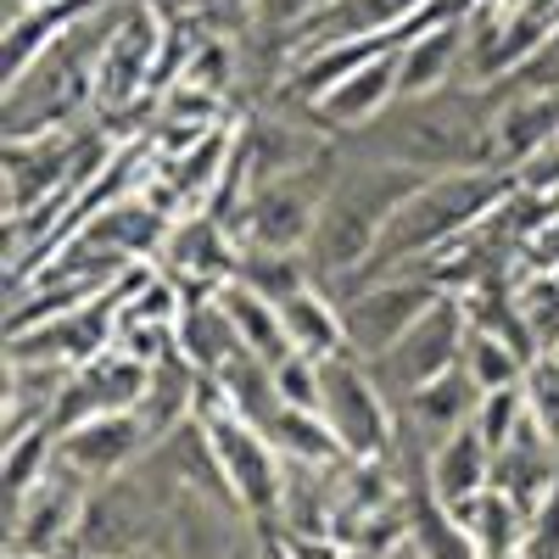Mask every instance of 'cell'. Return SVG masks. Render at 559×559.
Wrapping results in <instances>:
<instances>
[{"instance_id": "cell-1", "label": "cell", "mask_w": 559, "mask_h": 559, "mask_svg": "<svg viewBox=\"0 0 559 559\" xmlns=\"http://www.w3.org/2000/svg\"><path fill=\"white\" fill-rule=\"evenodd\" d=\"M492 118L498 96L476 84H448L437 96H403L386 118H376L364 134L342 146L376 152L386 163H403L414 174H459V168H498L492 163Z\"/></svg>"}, {"instance_id": "cell-2", "label": "cell", "mask_w": 559, "mask_h": 559, "mask_svg": "<svg viewBox=\"0 0 559 559\" xmlns=\"http://www.w3.org/2000/svg\"><path fill=\"white\" fill-rule=\"evenodd\" d=\"M426 185V174H414L403 163H386L376 152H347L336 157V179L331 197H324L319 229L308 241V263L319 274V286H336V280H353L369 258H376L386 224L397 218V207Z\"/></svg>"}, {"instance_id": "cell-3", "label": "cell", "mask_w": 559, "mask_h": 559, "mask_svg": "<svg viewBox=\"0 0 559 559\" xmlns=\"http://www.w3.org/2000/svg\"><path fill=\"white\" fill-rule=\"evenodd\" d=\"M515 197V174L503 168H459V174H431L419 191L397 207V218L386 224V236L353 280L369 274H397V269H419L431 263L448 241H459L464 229H476L487 213H498Z\"/></svg>"}, {"instance_id": "cell-4", "label": "cell", "mask_w": 559, "mask_h": 559, "mask_svg": "<svg viewBox=\"0 0 559 559\" xmlns=\"http://www.w3.org/2000/svg\"><path fill=\"white\" fill-rule=\"evenodd\" d=\"M197 419H202V431L218 453V471H224L229 492H236V503L258 526H274L280 521V492H286V459H280V448L269 442V431H258L252 419H241L218 397L213 381H202Z\"/></svg>"}, {"instance_id": "cell-5", "label": "cell", "mask_w": 559, "mask_h": 559, "mask_svg": "<svg viewBox=\"0 0 559 559\" xmlns=\"http://www.w3.org/2000/svg\"><path fill=\"white\" fill-rule=\"evenodd\" d=\"M336 157L342 146L302 168V174H286V179H269L258 191L241 197V207L229 213V229H236L241 247H269V252H308L313 229H319V213H324V197H331V179H336Z\"/></svg>"}, {"instance_id": "cell-6", "label": "cell", "mask_w": 559, "mask_h": 559, "mask_svg": "<svg viewBox=\"0 0 559 559\" xmlns=\"http://www.w3.org/2000/svg\"><path fill=\"white\" fill-rule=\"evenodd\" d=\"M342 308V324H347V353L353 358H381L386 347L403 342V331L426 313L437 292L419 269H397V274H369V280H336V286H324Z\"/></svg>"}, {"instance_id": "cell-7", "label": "cell", "mask_w": 559, "mask_h": 559, "mask_svg": "<svg viewBox=\"0 0 559 559\" xmlns=\"http://www.w3.org/2000/svg\"><path fill=\"white\" fill-rule=\"evenodd\" d=\"M319 414L336 431L342 453L353 464L364 459H392L397 448V408L381 392V381L369 376V364L353 353H336L319 364Z\"/></svg>"}, {"instance_id": "cell-8", "label": "cell", "mask_w": 559, "mask_h": 559, "mask_svg": "<svg viewBox=\"0 0 559 559\" xmlns=\"http://www.w3.org/2000/svg\"><path fill=\"white\" fill-rule=\"evenodd\" d=\"M464 336H471V308H464V297H437V302L403 331L397 347H386L381 358H369V376L381 381V392H386L392 408H397L408 392L453 376L459 358H464Z\"/></svg>"}, {"instance_id": "cell-9", "label": "cell", "mask_w": 559, "mask_h": 559, "mask_svg": "<svg viewBox=\"0 0 559 559\" xmlns=\"http://www.w3.org/2000/svg\"><path fill=\"white\" fill-rule=\"evenodd\" d=\"M90 503V481H79L68 464L51 459V471L34 492H23L17 503H7V559H68L79 521Z\"/></svg>"}, {"instance_id": "cell-10", "label": "cell", "mask_w": 559, "mask_h": 559, "mask_svg": "<svg viewBox=\"0 0 559 559\" xmlns=\"http://www.w3.org/2000/svg\"><path fill=\"white\" fill-rule=\"evenodd\" d=\"M118 308H123V280H118L107 297H96V302L45 319V324H34V331L7 336V358H12V364L84 369L90 358H102V353L118 342Z\"/></svg>"}, {"instance_id": "cell-11", "label": "cell", "mask_w": 559, "mask_h": 559, "mask_svg": "<svg viewBox=\"0 0 559 559\" xmlns=\"http://www.w3.org/2000/svg\"><path fill=\"white\" fill-rule=\"evenodd\" d=\"M146 386H152V364H140L123 347H107L102 358H90L84 369H73V376H68L51 426L57 431H73V426H84V419L134 414L140 403H146Z\"/></svg>"}, {"instance_id": "cell-12", "label": "cell", "mask_w": 559, "mask_h": 559, "mask_svg": "<svg viewBox=\"0 0 559 559\" xmlns=\"http://www.w3.org/2000/svg\"><path fill=\"white\" fill-rule=\"evenodd\" d=\"M236 263H241V241L229 229L224 213H185L174 218V236L157 258L163 274H174L191 297H213L224 280H236Z\"/></svg>"}, {"instance_id": "cell-13", "label": "cell", "mask_w": 559, "mask_h": 559, "mask_svg": "<svg viewBox=\"0 0 559 559\" xmlns=\"http://www.w3.org/2000/svg\"><path fill=\"white\" fill-rule=\"evenodd\" d=\"M152 426L134 414H107V419H84V426L73 431H57V464H68V471L90 487H102V481H118L129 476L140 459L152 453Z\"/></svg>"}, {"instance_id": "cell-14", "label": "cell", "mask_w": 559, "mask_h": 559, "mask_svg": "<svg viewBox=\"0 0 559 559\" xmlns=\"http://www.w3.org/2000/svg\"><path fill=\"white\" fill-rule=\"evenodd\" d=\"M397 51H403V45H397ZM397 51H386V57H376V62L353 68L347 79H336V84L308 107L313 123L331 134V140H353V134H364L376 118H386L392 102H397Z\"/></svg>"}, {"instance_id": "cell-15", "label": "cell", "mask_w": 559, "mask_h": 559, "mask_svg": "<svg viewBox=\"0 0 559 559\" xmlns=\"http://www.w3.org/2000/svg\"><path fill=\"white\" fill-rule=\"evenodd\" d=\"M476 381L464 376V369H453V376L431 381V386H419L397 403V448L414 453V459H426L437 442H448L459 426H471L476 419Z\"/></svg>"}, {"instance_id": "cell-16", "label": "cell", "mask_w": 559, "mask_h": 559, "mask_svg": "<svg viewBox=\"0 0 559 559\" xmlns=\"http://www.w3.org/2000/svg\"><path fill=\"white\" fill-rule=\"evenodd\" d=\"M492 96H498L492 163L503 174H515L532 157L559 146V90H492Z\"/></svg>"}, {"instance_id": "cell-17", "label": "cell", "mask_w": 559, "mask_h": 559, "mask_svg": "<svg viewBox=\"0 0 559 559\" xmlns=\"http://www.w3.org/2000/svg\"><path fill=\"white\" fill-rule=\"evenodd\" d=\"M168 236H174V218H168L157 202H146L140 191L107 202L102 213H90V218L79 224V241L102 247V252H112V258H123V263H157L163 247H168Z\"/></svg>"}, {"instance_id": "cell-18", "label": "cell", "mask_w": 559, "mask_h": 559, "mask_svg": "<svg viewBox=\"0 0 559 559\" xmlns=\"http://www.w3.org/2000/svg\"><path fill=\"white\" fill-rule=\"evenodd\" d=\"M464 62H471V17L431 23L403 39L397 51V102L403 96H437L448 84H464Z\"/></svg>"}, {"instance_id": "cell-19", "label": "cell", "mask_w": 559, "mask_h": 559, "mask_svg": "<svg viewBox=\"0 0 559 559\" xmlns=\"http://www.w3.org/2000/svg\"><path fill=\"white\" fill-rule=\"evenodd\" d=\"M492 487V448L487 437L471 426H459L448 442H437L426 453V492L442 503V509H464L471 498H481Z\"/></svg>"}, {"instance_id": "cell-20", "label": "cell", "mask_w": 559, "mask_h": 559, "mask_svg": "<svg viewBox=\"0 0 559 559\" xmlns=\"http://www.w3.org/2000/svg\"><path fill=\"white\" fill-rule=\"evenodd\" d=\"M107 7H118V0H39V7L7 17V84L17 73H28L62 34H73L79 23H90Z\"/></svg>"}, {"instance_id": "cell-21", "label": "cell", "mask_w": 559, "mask_h": 559, "mask_svg": "<svg viewBox=\"0 0 559 559\" xmlns=\"http://www.w3.org/2000/svg\"><path fill=\"white\" fill-rule=\"evenodd\" d=\"M554 481H559V448L532 426V414H526L521 431L492 453V487H498L503 498H515L526 515H532Z\"/></svg>"}, {"instance_id": "cell-22", "label": "cell", "mask_w": 559, "mask_h": 559, "mask_svg": "<svg viewBox=\"0 0 559 559\" xmlns=\"http://www.w3.org/2000/svg\"><path fill=\"white\" fill-rule=\"evenodd\" d=\"M179 353L191 358L207 381H213V376H224V369L247 353V342L236 336V324H229V313H224L218 292H213V297H191V302H185V319H179Z\"/></svg>"}, {"instance_id": "cell-23", "label": "cell", "mask_w": 559, "mask_h": 559, "mask_svg": "<svg viewBox=\"0 0 559 559\" xmlns=\"http://www.w3.org/2000/svg\"><path fill=\"white\" fill-rule=\"evenodd\" d=\"M448 515L471 532V543L481 548V559H515V554H526L532 515H526L515 498H503L498 487H487L481 498H471L464 509H448Z\"/></svg>"}, {"instance_id": "cell-24", "label": "cell", "mask_w": 559, "mask_h": 559, "mask_svg": "<svg viewBox=\"0 0 559 559\" xmlns=\"http://www.w3.org/2000/svg\"><path fill=\"white\" fill-rule=\"evenodd\" d=\"M280 324H286V336H292V353H302V358H319L324 364V358L347 353L342 308H336V297L324 292V286H308L292 302H280Z\"/></svg>"}, {"instance_id": "cell-25", "label": "cell", "mask_w": 559, "mask_h": 559, "mask_svg": "<svg viewBox=\"0 0 559 559\" xmlns=\"http://www.w3.org/2000/svg\"><path fill=\"white\" fill-rule=\"evenodd\" d=\"M218 302H224L229 324H236V336L247 342V353H258L263 364L292 358V336H286L280 308H274L269 297H258L252 286H241V280H224V286H218Z\"/></svg>"}, {"instance_id": "cell-26", "label": "cell", "mask_w": 559, "mask_h": 559, "mask_svg": "<svg viewBox=\"0 0 559 559\" xmlns=\"http://www.w3.org/2000/svg\"><path fill=\"white\" fill-rule=\"evenodd\" d=\"M263 431H269V442L280 448V459H292V464H347L336 431L324 426L319 408H286V403H280V408L269 414Z\"/></svg>"}, {"instance_id": "cell-27", "label": "cell", "mask_w": 559, "mask_h": 559, "mask_svg": "<svg viewBox=\"0 0 559 559\" xmlns=\"http://www.w3.org/2000/svg\"><path fill=\"white\" fill-rule=\"evenodd\" d=\"M236 280H241V286H252L258 297H269L274 308L292 302V297L308 292V286H319L308 252H269V247H241Z\"/></svg>"}, {"instance_id": "cell-28", "label": "cell", "mask_w": 559, "mask_h": 559, "mask_svg": "<svg viewBox=\"0 0 559 559\" xmlns=\"http://www.w3.org/2000/svg\"><path fill=\"white\" fill-rule=\"evenodd\" d=\"M459 369L476 381V392H503V386H521V381H526L532 358H526L515 342H503V336L481 331V324H471V336H464V358H459Z\"/></svg>"}, {"instance_id": "cell-29", "label": "cell", "mask_w": 559, "mask_h": 559, "mask_svg": "<svg viewBox=\"0 0 559 559\" xmlns=\"http://www.w3.org/2000/svg\"><path fill=\"white\" fill-rule=\"evenodd\" d=\"M515 297H521V313H526V331H532L537 353H548L559 342V269L521 274L515 280Z\"/></svg>"}, {"instance_id": "cell-30", "label": "cell", "mask_w": 559, "mask_h": 559, "mask_svg": "<svg viewBox=\"0 0 559 559\" xmlns=\"http://www.w3.org/2000/svg\"><path fill=\"white\" fill-rule=\"evenodd\" d=\"M521 397H526V414H532V426L559 448V364L543 353V358H532V369H526V381H521Z\"/></svg>"}, {"instance_id": "cell-31", "label": "cell", "mask_w": 559, "mask_h": 559, "mask_svg": "<svg viewBox=\"0 0 559 559\" xmlns=\"http://www.w3.org/2000/svg\"><path fill=\"white\" fill-rule=\"evenodd\" d=\"M521 419H526V397H521V386L481 392V403H476V431L487 437V448H492V453L521 431Z\"/></svg>"}, {"instance_id": "cell-32", "label": "cell", "mask_w": 559, "mask_h": 559, "mask_svg": "<svg viewBox=\"0 0 559 559\" xmlns=\"http://www.w3.org/2000/svg\"><path fill=\"white\" fill-rule=\"evenodd\" d=\"M274 392L286 408H319V358H302V353L280 358L274 364Z\"/></svg>"}, {"instance_id": "cell-33", "label": "cell", "mask_w": 559, "mask_h": 559, "mask_svg": "<svg viewBox=\"0 0 559 559\" xmlns=\"http://www.w3.org/2000/svg\"><path fill=\"white\" fill-rule=\"evenodd\" d=\"M548 269H559V202H548L532 218L521 241V274H548Z\"/></svg>"}, {"instance_id": "cell-34", "label": "cell", "mask_w": 559, "mask_h": 559, "mask_svg": "<svg viewBox=\"0 0 559 559\" xmlns=\"http://www.w3.org/2000/svg\"><path fill=\"white\" fill-rule=\"evenodd\" d=\"M526 559H559V481L543 492L532 509V532H526Z\"/></svg>"}, {"instance_id": "cell-35", "label": "cell", "mask_w": 559, "mask_h": 559, "mask_svg": "<svg viewBox=\"0 0 559 559\" xmlns=\"http://www.w3.org/2000/svg\"><path fill=\"white\" fill-rule=\"evenodd\" d=\"M369 559H426V554L414 548V537H397L392 548H381V554H369Z\"/></svg>"}, {"instance_id": "cell-36", "label": "cell", "mask_w": 559, "mask_h": 559, "mask_svg": "<svg viewBox=\"0 0 559 559\" xmlns=\"http://www.w3.org/2000/svg\"><path fill=\"white\" fill-rule=\"evenodd\" d=\"M157 7H191V0H157Z\"/></svg>"}, {"instance_id": "cell-37", "label": "cell", "mask_w": 559, "mask_h": 559, "mask_svg": "<svg viewBox=\"0 0 559 559\" xmlns=\"http://www.w3.org/2000/svg\"><path fill=\"white\" fill-rule=\"evenodd\" d=\"M548 358H554V364H559V342H554V347H548Z\"/></svg>"}, {"instance_id": "cell-38", "label": "cell", "mask_w": 559, "mask_h": 559, "mask_svg": "<svg viewBox=\"0 0 559 559\" xmlns=\"http://www.w3.org/2000/svg\"><path fill=\"white\" fill-rule=\"evenodd\" d=\"M515 559H526V554H515Z\"/></svg>"}]
</instances>
